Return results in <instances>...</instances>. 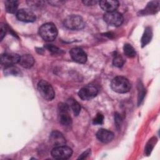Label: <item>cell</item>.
Wrapping results in <instances>:
<instances>
[{"instance_id":"22","label":"cell","mask_w":160,"mask_h":160,"mask_svg":"<svg viewBox=\"0 0 160 160\" xmlns=\"http://www.w3.org/2000/svg\"><path fill=\"white\" fill-rule=\"evenodd\" d=\"M156 142V138H152L151 139H149V141L147 143L146 148H145V154L147 156H149L151 154L152 150L154 148Z\"/></svg>"},{"instance_id":"13","label":"cell","mask_w":160,"mask_h":160,"mask_svg":"<svg viewBox=\"0 0 160 160\" xmlns=\"http://www.w3.org/2000/svg\"><path fill=\"white\" fill-rule=\"evenodd\" d=\"M99 4L102 10L108 12L115 11L119 6V2L114 0H102L99 2Z\"/></svg>"},{"instance_id":"17","label":"cell","mask_w":160,"mask_h":160,"mask_svg":"<svg viewBox=\"0 0 160 160\" xmlns=\"http://www.w3.org/2000/svg\"><path fill=\"white\" fill-rule=\"evenodd\" d=\"M152 37V31L151 27H146L144 29V33L141 38V46L143 48L146 46L151 40Z\"/></svg>"},{"instance_id":"29","label":"cell","mask_w":160,"mask_h":160,"mask_svg":"<svg viewBox=\"0 0 160 160\" xmlns=\"http://www.w3.org/2000/svg\"><path fill=\"white\" fill-rule=\"evenodd\" d=\"M99 1H94V0H86V1H83L82 2L87 5V6H93V5H95L97 3H99Z\"/></svg>"},{"instance_id":"6","label":"cell","mask_w":160,"mask_h":160,"mask_svg":"<svg viewBox=\"0 0 160 160\" xmlns=\"http://www.w3.org/2000/svg\"><path fill=\"white\" fill-rule=\"evenodd\" d=\"M72 154V149L65 145L54 147L51 151V156L56 159H68Z\"/></svg>"},{"instance_id":"4","label":"cell","mask_w":160,"mask_h":160,"mask_svg":"<svg viewBox=\"0 0 160 160\" xmlns=\"http://www.w3.org/2000/svg\"><path fill=\"white\" fill-rule=\"evenodd\" d=\"M38 90L40 95L45 100L51 101L54 98L55 92L52 86L44 80H41L38 82Z\"/></svg>"},{"instance_id":"1","label":"cell","mask_w":160,"mask_h":160,"mask_svg":"<svg viewBox=\"0 0 160 160\" xmlns=\"http://www.w3.org/2000/svg\"><path fill=\"white\" fill-rule=\"evenodd\" d=\"M40 36L46 41H52L54 40L58 34V29L54 24L47 22L42 24L39 29Z\"/></svg>"},{"instance_id":"25","label":"cell","mask_w":160,"mask_h":160,"mask_svg":"<svg viewBox=\"0 0 160 160\" xmlns=\"http://www.w3.org/2000/svg\"><path fill=\"white\" fill-rule=\"evenodd\" d=\"M114 122L117 129H119L121 128V126L122 124V118L120 114L118 112H116L114 114Z\"/></svg>"},{"instance_id":"12","label":"cell","mask_w":160,"mask_h":160,"mask_svg":"<svg viewBox=\"0 0 160 160\" xmlns=\"http://www.w3.org/2000/svg\"><path fill=\"white\" fill-rule=\"evenodd\" d=\"M49 142L54 148L66 144V139L63 134L58 131H53L49 136Z\"/></svg>"},{"instance_id":"27","label":"cell","mask_w":160,"mask_h":160,"mask_svg":"<svg viewBox=\"0 0 160 160\" xmlns=\"http://www.w3.org/2000/svg\"><path fill=\"white\" fill-rule=\"evenodd\" d=\"M7 29H8L6 28V26L4 24L1 23V26H0V39H1V41H2V39L4 38V37L5 36Z\"/></svg>"},{"instance_id":"9","label":"cell","mask_w":160,"mask_h":160,"mask_svg":"<svg viewBox=\"0 0 160 160\" xmlns=\"http://www.w3.org/2000/svg\"><path fill=\"white\" fill-rule=\"evenodd\" d=\"M17 18L22 22H32L36 21L35 14L30 9L27 8H21L16 12Z\"/></svg>"},{"instance_id":"26","label":"cell","mask_w":160,"mask_h":160,"mask_svg":"<svg viewBox=\"0 0 160 160\" xmlns=\"http://www.w3.org/2000/svg\"><path fill=\"white\" fill-rule=\"evenodd\" d=\"M104 121V116L102 114L98 113L96 118L93 119V124H102Z\"/></svg>"},{"instance_id":"5","label":"cell","mask_w":160,"mask_h":160,"mask_svg":"<svg viewBox=\"0 0 160 160\" xmlns=\"http://www.w3.org/2000/svg\"><path fill=\"white\" fill-rule=\"evenodd\" d=\"M69 106L68 104L60 103L58 105V119L61 124L64 126H70L72 119L69 114Z\"/></svg>"},{"instance_id":"7","label":"cell","mask_w":160,"mask_h":160,"mask_svg":"<svg viewBox=\"0 0 160 160\" xmlns=\"http://www.w3.org/2000/svg\"><path fill=\"white\" fill-rule=\"evenodd\" d=\"M103 19L104 21L109 25L116 27L121 26L124 21L122 14L116 11L106 12L104 14Z\"/></svg>"},{"instance_id":"10","label":"cell","mask_w":160,"mask_h":160,"mask_svg":"<svg viewBox=\"0 0 160 160\" xmlns=\"http://www.w3.org/2000/svg\"><path fill=\"white\" fill-rule=\"evenodd\" d=\"M21 56L16 53H4L1 56V63L5 68L19 63Z\"/></svg>"},{"instance_id":"24","label":"cell","mask_w":160,"mask_h":160,"mask_svg":"<svg viewBox=\"0 0 160 160\" xmlns=\"http://www.w3.org/2000/svg\"><path fill=\"white\" fill-rule=\"evenodd\" d=\"M45 48L49 51H50L51 53L54 54H61V53H62V51L61 49H60L59 48H58L56 46H53L52 44H46Z\"/></svg>"},{"instance_id":"28","label":"cell","mask_w":160,"mask_h":160,"mask_svg":"<svg viewBox=\"0 0 160 160\" xmlns=\"http://www.w3.org/2000/svg\"><path fill=\"white\" fill-rule=\"evenodd\" d=\"M90 154H91V149H88L79 156V157L78 158V159H84Z\"/></svg>"},{"instance_id":"18","label":"cell","mask_w":160,"mask_h":160,"mask_svg":"<svg viewBox=\"0 0 160 160\" xmlns=\"http://www.w3.org/2000/svg\"><path fill=\"white\" fill-rule=\"evenodd\" d=\"M18 8V1L14 0H8L5 1V8L8 12L14 14L17 12Z\"/></svg>"},{"instance_id":"14","label":"cell","mask_w":160,"mask_h":160,"mask_svg":"<svg viewBox=\"0 0 160 160\" xmlns=\"http://www.w3.org/2000/svg\"><path fill=\"white\" fill-rule=\"evenodd\" d=\"M96 137L101 142L103 143H109L113 139L114 134L108 129H100L96 133Z\"/></svg>"},{"instance_id":"16","label":"cell","mask_w":160,"mask_h":160,"mask_svg":"<svg viewBox=\"0 0 160 160\" xmlns=\"http://www.w3.org/2000/svg\"><path fill=\"white\" fill-rule=\"evenodd\" d=\"M159 9V1H151L149 2L146 8L141 11L143 14H151L156 13Z\"/></svg>"},{"instance_id":"8","label":"cell","mask_w":160,"mask_h":160,"mask_svg":"<svg viewBox=\"0 0 160 160\" xmlns=\"http://www.w3.org/2000/svg\"><path fill=\"white\" fill-rule=\"evenodd\" d=\"M98 93L96 87L93 85L89 84L82 88L78 92L79 97L84 101L90 100L95 98Z\"/></svg>"},{"instance_id":"19","label":"cell","mask_w":160,"mask_h":160,"mask_svg":"<svg viewBox=\"0 0 160 160\" xmlns=\"http://www.w3.org/2000/svg\"><path fill=\"white\" fill-rule=\"evenodd\" d=\"M68 104L69 105V108H71L74 114L76 116H78L81 111V106L79 104V102L74 100V99L70 98L69 99H68Z\"/></svg>"},{"instance_id":"21","label":"cell","mask_w":160,"mask_h":160,"mask_svg":"<svg viewBox=\"0 0 160 160\" xmlns=\"http://www.w3.org/2000/svg\"><path fill=\"white\" fill-rule=\"evenodd\" d=\"M4 74L6 75H12V76H18L19 75L21 72L19 71V69L14 67V66L6 67L4 69Z\"/></svg>"},{"instance_id":"11","label":"cell","mask_w":160,"mask_h":160,"mask_svg":"<svg viewBox=\"0 0 160 160\" xmlns=\"http://www.w3.org/2000/svg\"><path fill=\"white\" fill-rule=\"evenodd\" d=\"M69 54L72 60H74L76 62H78L80 64H84L87 61L86 53L81 48H72L71 49Z\"/></svg>"},{"instance_id":"20","label":"cell","mask_w":160,"mask_h":160,"mask_svg":"<svg viewBox=\"0 0 160 160\" xmlns=\"http://www.w3.org/2000/svg\"><path fill=\"white\" fill-rule=\"evenodd\" d=\"M124 54L128 58H134L136 56V52L134 48L129 44H125L123 46Z\"/></svg>"},{"instance_id":"2","label":"cell","mask_w":160,"mask_h":160,"mask_svg":"<svg viewBox=\"0 0 160 160\" xmlns=\"http://www.w3.org/2000/svg\"><path fill=\"white\" fill-rule=\"evenodd\" d=\"M111 89L118 93H126L129 91L131 84L129 80L123 76L114 78L111 82Z\"/></svg>"},{"instance_id":"23","label":"cell","mask_w":160,"mask_h":160,"mask_svg":"<svg viewBox=\"0 0 160 160\" xmlns=\"http://www.w3.org/2000/svg\"><path fill=\"white\" fill-rule=\"evenodd\" d=\"M112 63H113L114 66H115L116 67H118V68H120V67H122L124 65V59H123V58L120 54H117L114 56Z\"/></svg>"},{"instance_id":"15","label":"cell","mask_w":160,"mask_h":160,"mask_svg":"<svg viewBox=\"0 0 160 160\" xmlns=\"http://www.w3.org/2000/svg\"><path fill=\"white\" fill-rule=\"evenodd\" d=\"M19 64L24 68H31L34 64V59L30 54H24L21 56Z\"/></svg>"},{"instance_id":"3","label":"cell","mask_w":160,"mask_h":160,"mask_svg":"<svg viewBox=\"0 0 160 160\" xmlns=\"http://www.w3.org/2000/svg\"><path fill=\"white\" fill-rule=\"evenodd\" d=\"M64 26L72 30H80L85 26V22L80 16L78 15H69L64 21Z\"/></svg>"}]
</instances>
